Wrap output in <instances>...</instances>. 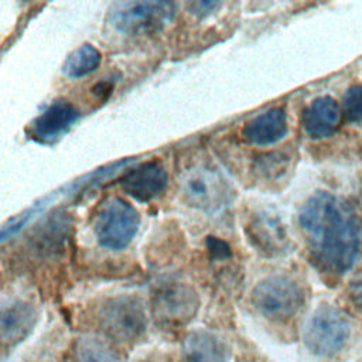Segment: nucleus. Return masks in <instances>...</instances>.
<instances>
[{
    "mask_svg": "<svg viewBox=\"0 0 362 362\" xmlns=\"http://www.w3.org/2000/svg\"><path fill=\"white\" fill-rule=\"evenodd\" d=\"M298 222L322 272L342 274L352 267L362 246V219L345 201L318 191L303 204Z\"/></svg>",
    "mask_w": 362,
    "mask_h": 362,
    "instance_id": "obj_1",
    "label": "nucleus"
},
{
    "mask_svg": "<svg viewBox=\"0 0 362 362\" xmlns=\"http://www.w3.org/2000/svg\"><path fill=\"white\" fill-rule=\"evenodd\" d=\"M182 198L194 208L205 212H215L226 206L233 197L228 180L212 165L195 164L181 175Z\"/></svg>",
    "mask_w": 362,
    "mask_h": 362,
    "instance_id": "obj_2",
    "label": "nucleus"
},
{
    "mask_svg": "<svg viewBox=\"0 0 362 362\" xmlns=\"http://www.w3.org/2000/svg\"><path fill=\"white\" fill-rule=\"evenodd\" d=\"M175 13L170 1H119L107 14L109 24L126 35H146L160 31Z\"/></svg>",
    "mask_w": 362,
    "mask_h": 362,
    "instance_id": "obj_3",
    "label": "nucleus"
},
{
    "mask_svg": "<svg viewBox=\"0 0 362 362\" xmlns=\"http://www.w3.org/2000/svg\"><path fill=\"white\" fill-rule=\"evenodd\" d=\"M252 303L266 318L283 321L296 315L303 307L304 291L296 279L286 274H273L255 286Z\"/></svg>",
    "mask_w": 362,
    "mask_h": 362,
    "instance_id": "obj_4",
    "label": "nucleus"
},
{
    "mask_svg": "<svg viewBox=\"0 0 362 362\" xmlns=\"http://www.w3.org/2000/svg\"><path fill=\"white\" fill-rule=\"evenodd\" d=\"M351 325L345 314L331 305H321L310 315L304 325L305 348L317 356H332L346 345Z\"/></svg>",
    "mask_w": 362,
    "mask_h": 362,
    "instance_id": "obj_5",
    "label": "nucleus"
},
{
    "mask_svg": "<svg viewBox=\"0 0 362 362\" xmlns=\"http://www.w3.org/2000/svg\"><path fill=\"white\" fill-rule=\"evenodd\" d=\"M140 225L137 209L120 197L103 202L95 218V236L100 246L110 250L126 249Z\"/></svg>",
    "mask_w": 362,
    "mask_h": 362,
    "instance_id": "obj_6",
    "label": "nucleus"
},
{
    "mask_svg": "<svg viewBox=\"0 0 362 362\" xmlns=\"http://www.w3.org/2000/svg\"><path fill=\"white\" fill-rule=\"evenodd\" d=\"M102 329L119 342L139 339L147 327L143 304L130 296H119L106 300L98 313Z\"/></svg>",
    "mask_w": 362,
    "mask_h": 362,
    "instance_id": "obj_7",
    "label": "nucleus"
},
{
    "mask_svg": "<svg viewBox=\"0 0 362 362\" xmlns=\"http://www.w3.org/2000/svg\"><path fill=\"white\" fill-rule=\"evenodd\" d=\"M153 314L164 325L178 327L194 318L199 300L195 290L187 283L167 280L153 291Z\"/></svg>",
    "mask_w": 362,
    "mask_h": 362,
    "instance_id": "obj_8",
    "label": "nucleus"
},
{
    "mask_svg": "<svg viewBox=\"0 0 362 362\" xmlns=\"http://www.w3.org/2000/svg\"><path fill=\"white\" fill-rule=\"evenodd\" d=\"M167 182V170L158 160L139 164L120 180L123 191L140 202H147L158 197L165 189Z\"/></svg>",
    "mask_w": 362,
    "mask_h": 362,
    "instance_id": "obj_9",
    "label": "nucleus"
},
{
    "mask_svg": "<svg viewBox=\"0 0 362 362\" xmlns=\"http://www.w3.org/2000/svg\"><path fill=\"white\" fill-rule=\"evenodd\" d=\"M79 117L78 109L65 99H57L41 112L30 126V136L41 143L54 141Z\"/></svg>",
    "mask_w": 362,
    "mask_h": 362,
    "instance_id": "obj_10",
    "label": "nucleus"
},
{
    "mask_svg": "<svg viewBox=\"0 0 362 362\" xmlns=\"http://www.w3.org/2000/svg\"><path fill=\"white\" fill-rule=\"evenodd\" d=\"M37 311L27 301H13L1 308L0 335L4 348H13L21 342L37 322Z\"/></svg>",
    "mask_w": 362,
    "mask_h": 362,
    "instance_id": "obj_11",
    "label": "nucleus"
},
{
    "mask_svg": "<svg viewBox=\"0 0 362 362\" xmlns=\"http://www.w3.org/2000/svg\"><path fill=\"white\" fill-rule=\"evenodd\" d=\"M226 342L206 329H195L185 335L181 346L182 362H228Z\"/></svg>",
    "mask_w": 362,
    "mask_h": 362,
    "instance_id": "obj_12",
    "label": "nucleus"
},
{
    "mask_svg": "<svg viewBox=\"0 0 362 362\" xmlns=\"http://www.w3.org/2000/svg\"><path fill=\"white\" fill-rule=\"evenodd\" d=\"M287 133V116L283 107H270L253 116L242 129L243 137L256 146H269L281 140Z\"/></svg>",
    "mask_w": 362,
    "mask_h": 362,
    "instance_id": "obj_13",
    "label": "nucleus"
},
{
    "mask_svg": "<svg viewBox=\"0 0 362 362\" xmlns=\"http://www.w3.org/2000/svg\"><path fill=\"white\" fill-rule=\"evenodd\" d=\"M247 239L257 247V250L276 255L286 249L287 236L280 221L266 212L255 214L246 226Z\"/></svg>",
    "mask_w": 362,
    "mask_h": 362,
    "instance_id": "obj_14",
    "label": "nucleus"
},
{
    "mask_svg": "<svg viewBox=\"0 0 362 362\" xmlns=\"http://www.w3.org/2000/svg\"><path fill=\"white\" fill-rule=\"evenodd\" d=\"M339 116L338 103L331 96H320L304 109L301 124L311 139H322L335 132Z\"/></svg>",
    "mask_w": 362,
    "mask_h": 362,
    "instance_id": "obj_15",
    "label": "nucleus"
},
{
    "mask_svg": "<svg viewBox=\"0 0 362 362\" xmlns=\"http://www.w3.org/2000/svg\"><path fill=\"white\" fill-rule=\"evenodd\" d=\"M100 61V51L93 44L83 42L68 54L62 64V72L69 78H82L93 72Z\"/></svg>",
    "mask_w": 362,
    "mask_h": 362,
    "instance_id": "obj_16",
    "label": "nucleus"
},
{
    "mask_svg": "<svg viewBox=\"0 0 362 362\" xmlns=\"http://www.w3.org/2000/svg\"><path fill=\"white\" fill-rule=\"evenodd\" d=\"M78 362H120L115 349L99 337H81L75 348Z\"/></svg>",
    "mask_w": 362,
    "mask_h": 362,
    "instance_id": "obj_17",
    "label": "nucleus"
},
{
    "mask_svg": "<svg viewBox=\"0 0 362 362\" xmlns=\"http://www.w3.org/2000/svg\"><path fill=\"white\" fill-rule=\"evenodd\" d=\"M344 113L352 122H362V83H355L345 92Z\"/></svg>",
    "mask_w": 362,
    "mask_h": 362,
    "instance_id": "obj_18",
    "label": "nucleus"
},
{
    "mask_svg": "<svg viewBox=\"0 0 362 362\" xmlns=\"http://www.w3.org/2000/svg\"><path fill=\"white\" fill-rule=\"evenodd\" d=\"M208 249L209 252L212 253L214 257H219V259H223L226 256L230 255V249H229V245L218 238H214V236H209L208 240Z\"/></svg>",
    "mask_w": 362,
    "mask_h": 362,
    "instance_id": "obj_19",
    "label": "nucleus"
},
{
    "mask_svg": "<svg viewBox=\"0 0 362 362\" xmlns=\"http://www.w3.org/2000/svg\"><path fill=\"white\" fill-rule=\"evenodd\" d=\"M349 296L352 303L362 308V270L359 273H356L352 279H351V284H349Z\"/></svg>",
    "mask_w": 362,
    "mask_h": 362,
    "instance_id": "obj_20",
    "label": "nucleus"
},
{
    "mask_svg": "<svg viewBox=\"0 0 362 362\" xmlns=\"http://www.w3.org/2000/svg\"><path fill=\"white\" fill-rule=\"evenodd\" d=\"M219 6H221V3H218V1H194L189 4V8L192 10L194 14H197L199 17H206L208 14L215 11Z\"/></svg>",
    "mask_w": 362,
    "mask_h": 362,
    "instance_id": "obj_21",
    "label": "nucleus"
},
{
    "mask_svg": "<svg viewBox=\"0 0 362 362\" xmlns=\"http://www.w3.org/2000/svg\"><path fill=\"white\" fill-rule=\"evenodd\" d=\"M141 362H153V361H141Z\"/></svg>",
    "mask_w": 362,
    "mask_h": 362,
    "instance_id": "obj_22",
    "label": "nucleus"
}]
</instances>
